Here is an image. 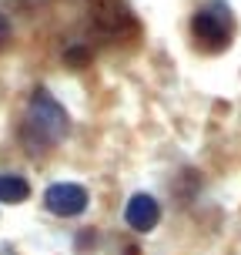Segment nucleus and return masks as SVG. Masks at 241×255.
I'll use <instances>...</instances> for the list:
<instances>
[{
	"mask_svg": "<svg viewBox=\"0 0 241 255\" xmlns=\"http://www.w3.org/2000/svg\"><path fill=\"white\" fill-rule=\"evenodd\" d=\"M67 134H71V118L61 108V101L44 88L34 91V98L27 104L24 125H20V138H24L27 151H51Z\"/></svg>",
	"mask_w": 241,
	"mask_h": 255,
	"instance_id": "f257e3e1",
	"label": "nucleus"
},
{
	"mask_svg": "<svg viewBox=\"0 0 241 255\" xmlns=\"http://www.w3.org/2000/svg\"><path fill=\"white\" fill-rule=\"evenodd\" d=\"M30 195V185L20 175H0V202L3 205H20Z\"/></svg>",
	"mask_w": 241,
	"mask_h": 255,
	"instance_id": "39448f33",
	"label": "nucleus"
},
{
	"mask_svg": "<svg viewBox=\"0 0 241 255\" xmlns=\"http://www.w3.org/2000/svg\"><path fill=\"white\" fill-rule=\"evenodd\" d=\"M90 205V195L84 185H74V181H57L44 191V208L57 218H77L84 215Z\"/></svg>",
	"mask_w": 241,
	"mask_h": 255,
	"instance_id": "7ed1b4c3",
	"label": "nucleus"
},
{
	"mask_svg": "<svg viewBox=\"0 0 241 255\" xmlns=\"http://www.w3.org/2000/svg\"><path fill=\"white\" fill-rule=\"evenodd\" d=\"M191 37L208 54L225 51L231 44V37H235V13H231V7L221 3V0H211V3L198 7L194 17H191Z\"/></svg>",
	"mask_w": 241,
	"mask_h": 255,
	"instance_id": "f03ea898",
	"label": "nucleus"
},
{
	"mask_svg": "<svg viewBox=\"0 0 241 255\" xmlns=\"http://www.w3.org/2000/svg\"><path fill=\"white\" fill-rule=\"evenodd\" d=\"M87 61H90V54L80 51V47H77V51H67V64H74V67L77 64H87Z\"/></svg>",
	"mask_w": 241,
	"mask_h": 255,
	"instance_id": "0eeeda50",
	"label": "nucleus"
},
{
	"mask_svg": "<svg viewBox=\"0 0 241 255\" xmlns=\"http://www.w3.org/2000/svg\"><path fill=\"white\" fill-rule=\"evenodd\" d=\"M10 37H13V27H10V20H7V17L0 13V51H3V47L10 44Z\"/></svg>",
	"mask_w": 241,
	"mask_h": 255,
	"instance_id": "423d86ee",
	"label": "nucleus"
},
{
	"mask_svg": "<svg viewBox=\"0 0 241 255\" xmlns=\"http://www.w3.org/2000/svg\"><path fill=\"white\" fill-rule=\"evenodd\" d=\"M158 218H161V205H158V198L154 195H144V191H138V195H131L124 205V222L127 229L134 232H151L154 225H158Z\"/></svg>",
	"mask_w": 241,
	"mask_h": 255,
	"instance_id": "20e7f679",
	"label": "nucleus"
}]
</instances>
